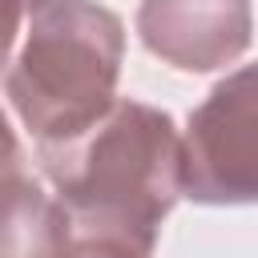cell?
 Segmentation results:
<instances>
[{"mask_svg":"<svg viewBox=\"0 0 258 258\" xmlns=\"http://www.w3.org/2000/svg\"><path fill=\"white\" fill-rule=\"evenodd\" d=\"M40 169L69 226L153 250L181 198V133L165 109L125 97L77 137L40 145Z\"/></svg>","mask_w":258,"mask_h":258,"instance_id":"obj_1","label":"cell"},{"mask_svg":"<svg viewBox=\"0 0 258 258\" xmlns=\"http://www.w3.org/2000/svg\"><path fill=\"white\" fill-rule=\"evenodd\" d=\"M121 60L125 24L117 12L97 0H44L4 73V97L40 145L64 141L117 101Z\"/></svg>","mask_w":258,"mask_h":258,"instance_id":"obj_2","label":"cell"},{"mask_svg":"<svg viewBox=\"0 0 258 258\" xmlns=\"http://www.w3.org/2000/svg\"><path fill=\"white\" fill-rule=\"evenodd\" d=\"M181 194L202 206H246L254 177V69L238 64L189 113L181 133Z\"/></svg>","mask_w":258,"mask_h":258,"instance_id":"obj_3","label":"cell"},{"mask_svg":"<svg viewBox=\"0 0 258 258\" xmlns=\"http://www.w3.org/2000/svg\"><path fill=\"white\" fill-rule=\"evenodd\" d=\"M141 44L181 73L234 64L254 40L250 0H141Z\"/></svg>","mask_w":258,"mask_h":258,"instance_id":"obj_4","label":"cell"},{"mask_svg":"<svg viewBox=\"0 0 258 258\" xmlns=\"http://www.w3.org/2000/svg\"><path fill=\"white\" fill-rule=\"evenodd\" d=\"M64 242V210L20 165L0 173V258H52Z\"/></svg>","mask_w":258,"mask_h":258,"instance_id":"obj_5","label":"cell"},{"mask_svg":"<svg viewBox=\"0 0 258 258\" xmlns=\"http://www.w3.org/2000/svg\"><path fill=\"white\" fill-rule=\"evenodd\" d=\"M52 258H153L149 246L113 238V234H97V230H77L64 222V242Z\"/></svg>","mask_w":258,"mask_h":258,"instance_id":"obj_6","label":"cell"},{"mask_svg":"<svg viewBox=\"0 0 258 258\" xmlns=\"http://www.w3.org/2000/svg\"><path fill=\"white\" fill-rule=\"evenodd\" d=\"M40 4H44V0H0V69L8 64V52H12V44H16L20 24H24Z\"/></svg>","mask_w":258,"mask_h":258,"instance_id":"obj_7","label":"cell"},{"mask_svg":"<svg viewBox=\"0 0 258 258\" xmlns=\"http://www.w3.org/2000/svg\"><path fill=\"white\" fill-rule=\"evenodd\" d=\"M16 165H20V145H16V133H12V125H8V117L0 109V173L16 169Z\"/></svg>","mask_w":258,"mask_h":258,"instance_id":"obj_8","label":"cell"}]
</instances>
